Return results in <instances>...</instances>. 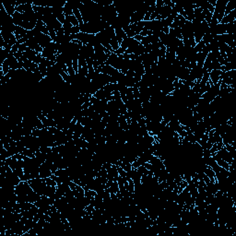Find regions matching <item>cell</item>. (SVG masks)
<instances>
[{"label":"cell","mask_w":236,"mask_h":236,"mask_svg":"<svg viewBox=\"0 0 236 236\" xmlns=\"http://www.w3.org/2000/svg\"><path fill=\"white\" fill-rule=\"evenodd\" d=\"M15 193L17 195V199L19 203H34L41 196L32 189L28 181H21L18 185H16Z\"/></svg>","instance_id":"cell-1"},{"label":"cell","mask_w":236,"mask_h":236,"mask_svg":"<svg viewBox=\"0 0 236 236\" xmlns=\"http://www.w3.org/2000/svg\"><path fill=\"white\" fill-rule=\"evenodd\" d=\"M227 3H228V0H217L216 2V6H215L214 12L212 14V18L216 19L219 23L221 22L222 18L224 17L225 8H226Z\"/></svg>","instance_id":"cell-2"},{"label":"cell","mask_w":236,"mask_h":236,"mask_svg":"<svg viewBox=\"0 0 236 236\" xmlns=\"http://www.w3.org/2000/svg\"><path fill=\"white\" fill-rule=\"evenodd\" d=\"M214 154H215L216 156H218L219 158H221L222 160L225 161L226 162H228L230 165L234 162V158L231 155V153L229 152L224 147L222 148L220 151H218L216 153H214Z\"/></svg>","instance_id":"cell-3"},{"label":"cell","mask_w":236,"mask_h":236,"mask_svg":"<svg viewBox=\"0 0 236 236\" xmlns=\"http://www.w3.org/2000/svg\"><path fill=\"white\" fill-rule=\"evenodd\" d=\"M0 36L3 38L5 42H7L8 44L11 45V46H13V45L18 43L16 36H15L14 33H12V32L6 31V30H0Z\"/></svg>","instance_id":"cell-4"},{"label":"cell","mask_w":236,"mask_h":236,"mask_svg":"<svg viewBox=\"0 0 236 236\" xmlns=\"http://www.w3.org/2000/svg\"><path fill=\"white\" fill-rule=\"evenodd\" d=\"M34 39L36 40V42H38L43 49H44L50 42H53L52 38H51L49 35L43 34L42 32H39L36 36H34Z\"/></svg>","instance_id":"cell-5"},{"label":"cell","mask_w":236,"mask_h":236,"mask_svg":"<svg viewBox=\"0 0 236 236\" xmlns=\"http://www.w3.org/2000/svg\"><path fill=\"white\" fill-rule=\"evenodd\" d=\"M119 70L115 69H113V67L111 66H109V65H102V68H101V73H102V74H105V75H108V76H110V77H114V76H116L117 74H119Z\"/></svg>","instance_id":"cell-6"},{"label":"cell","mask_w":236,"mask_h":236,"mask_svg":"<svg viewBox=\"0 0 236 236\" xmlns=\"http://www.w3.org/2000/svg\"><path fill=\"white\" fill-rule=\"evenodd\" d=\"M222 70L218 69V70H211L209 72V80L212 81V83L217 84L220 80H221V75H222Z\"/></svg>","instance_id":"cell-7"},{"label":"cell","mask_w":236,"mask_h":236,"mask_svg":"<svg viewBox=\"0 0 236 236\" xmlns=\"http://www.w3.org/2000/svg\"><path fill=\"white\" fill-rule=\"evenodd\" d=\"M236 19V13H235V9L233 10L232 12H230L228 15H225L222 19L221 20L220 23L222 24H228V23H231V22H233L235 21Z\"/></svg>","instance_id":"cell-8"},{"label":"cell","mask_w":236,"mask_h":236,"mask_svg":"<svg viewBox=\"0 0 236 236\" xmlns=\"http://www.w3.org/2000/svg\"><path fill=\"white\" fill-rule=\"evenodd\" d=\"M203 172H204V173L208 176V178L210 179L211 182H215V181H217L216 177H215V173H214V171L212 170V168H211L210 166H208V165H205L204 168H203Z\"/></svg>","instance_id":"cell-9"},{"label":"cell","mask_w":236,"mask_h":236,"mask_svg":"<svg viewBox=\"0 0 236 236\" xmlns=\"http://www.w3.org/2000/svg\"><path fill=\"white\" fill-rule=\"evenodd\" d=\"M12 18H13V21H14V24L16 26H19V27L22 26V23H23V15H22V13H19V12L16 11L14 15L12 16Z\"/></svg>","instance_id":"cell-10"},{"label":"cell","mask_w":236,"mask_h":236,"mask_svg":"<svg viewBox=\"0 0 236 236\" xmlns=\"http://www.w3.org/2000/svg\"><path fill=\"white\" fill-rule=\"evenodd\" d=\"M23 54V56H25L28 60H30V61H33V59L35 58V56H37V54L38 53H36L35 51H33V50H31V49H30V48H27V50L25 51V52H23L22 53Z\"/></svg>","instance_id":"cell-11"},{"label":"cell","mask_w":236,"mask_h":236,"mask_svg":"<svg viewBox=\"0 0 236 236\" xmlns=\"http://www.w3.org/2000/svg\"><path fill=\"white\" fill-rule=\"evenodd\" d=\"M107 189H108V191H109L110 193H113V194H117V193L120 192V190H119V185H118L117 181H113V182H111L110 186H109Z\"/></svg>","instance_id":"cell-12"},{"label":"cell","mask_w":236,"mask_h":236,"mask_svg":"<svg viewBox=\"0 0 236 236\" xmlns=\"http://www.w3.org/2000/svg\"><path fill=\"white\" fill-rule=\"evenodd\" d=\"M63 11H64V14L66 15V16H72V15H74L73 14V8H72L71 5L69 3V1H67L66 5L64 6Z\"/></svg>","instance_id":"cell-13"},{"label":"cell","mask_w":236,"mask_h":236,"mask_svg":"<svg viewBox=\"0 0 236 236\" xmlns=\"http://www.w3.org/2000/svg\"><path fill=\"white\" fill-rule=\"evenodd\" d=\"M66 21L69 22L70 24H72L73 26H80L79 20L76 19V17L74 15H72V16H66Z\"/></svg>","instance_id":"cell-14"},{"label":"cell","mask_w":236,"mask_h":236,"mask_svg":"<svg viewBox=\"0 0 236 236\" xmlns=\"http://www.w3.org/2000/svg\"><path fill=\"white\" fill-rule=\"evenodd\" d=\"M235 9V7L233 5V3L232 1H228L227 5H226V8H225V13H224V16L225 15H228L230 12H232L233 10Z\"/></svg>","instance_id":"cell-15"},{"label":"cell","mask_w":236,"mask_h":236,"mask_svg":"<svg viewBox=\"0 0 236 236\" xmlns=\"http://www.w3.org/2000/svg\"><path fill=\"white\" fill-rule=\"evenodd\" d=\"M29 30L23 29L22 27H19V26H16V29H15V33L16 35H21V36H25L27 33H28Z\"/></svg>","instance_id":"cell-16"},{"label":"cell","mask_w":236,"mask_h":236,"mask_svg":"<svg viewBox=\"0 0 236 236\" xmlns=\"http://www.w3.org/2000/svg\"><path fill=\"white\" fill-rule=\"evenodd\" d=\"M205 46H206V43L201 40V41L198 42V43H196V44H195V46L194 47L195 52L196 54H197V53H201V52H202V50L204 49V47H205Z\"/></svg>","instance_id":"cell-17"},{"label":"cell","mask_w":236,"mask_h":236,"mask_svg":"<svg viewBox=\"0 0 236 236\" xmlns=\"http://www.w3.org/2000/svg\"><path fill=\"white\" fill-rule=\"evenodd\" d=\"M214 40V35L213 34H211V33H206L204 36H203V38H202V41L205 42L206 44H208V43H210V42H212Z\"/></svg>","instance_id":"cell-18"},{"label":"cell","mask_w":236,"mask_h":236,"mask_svg":"<svg viewBox=\"0 0 236 236\" xmlns=\"http://www.w3.org/2000/svg\"><path fill=\"white\" fill-rule=\"evenodd\" d=\"M45 180V183L47 185L49 186H57V183L54 179H52L51 177H47V178H44Z\"/></svg>","instance_id":"cell-19"},{"label":"cell","mask_w":236,"mask_h":236,"mask_svg":"<svg viewBox=\"0 0 236 236\" xmlns=\"http://www.w3.org/2000/svg\"><path fill=\"white\" fill-rule=\"evenodd\" d=\"M142 38H143V37H142V36H141L140 34H138V35H136V36L134 37V39H135V40H137V41H138V42H139L142 41Z\"/></svg>","instance_id":"cell-20"}]
</instances>
